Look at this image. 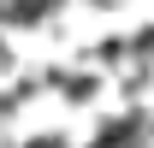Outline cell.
<instances>
[{
	"instance_id": "1",
	"label": "cell",
	"mask_w": 154,
	"mask_h": 148,
	"mask_svg": "<svg viewBox=\"0 0 154 148\" xmlns=\"http://www.w3.org/2000/svg\"><path fill=\"white\" fill-rule=\"evenodd\" d=\"M89 89H95V77H71V83H65V95H71V101H89Z\"/></svg>"
}]
</instances>
